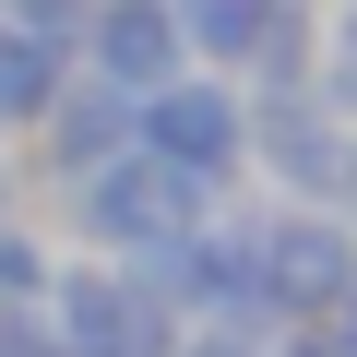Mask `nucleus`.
Returning a JSON list of instances; mask_svg holds the SVG:
<instances>
[{"instance_id": "5", "label": "nucleus", "mask_w": 357, "mask_h": 357, "mask_svg": "<svg viewBox=\"0 0 357 357\" xmlns=\"http://www.w3.org/2000/svg\"><path fill=\"white\" fill-rule=\"evenodd\" d=\"M345 155H357V131H345L310 84L250 96V167L274 178V191H298V203H333V215H345Z\"/></svg>"}, {"instance_id": "13", "label": "nucleus", "mask_w": 357, "mask_h": 357, "mask_svg": "<svg viewBox=\"0 0 357 357\" xmlns=\"http://www.w3.org/2000/svg\"><path fill=\"white\" fill-rule=\"evenodd\" d=\"M310 333H321V345H333V357H357V286H345V298H333V310H321V321H310Z\"/></svg>"}, {"instance_id": "17", "label": "nucleus", "mask_w": 357, "mask_h": 357, "mask_svg": "<svg viewBox=\"0 0 357 357\" xmlns=\"http://www.w3.org/2000/svg\"><path fill=\"white\" fill-rule=\"evenodd\" d=\"M321 357H333V345H321Z\"/></svg>"}, {"instance_id": "9", "label": "nucleus", "mask_w": 357, "mask_h": 357, "mask_svg": "<svg viewBox=\"0 0 357 357\" xmlns=\"http://www.w3.org/2000/svg\"><path fill=\"white\" fill-rule=\"evenodd\" d=\"M310 96L357 131V0H345V13H333V36H321V60H310Z\"/></svg>"}, {"instance_id": "15", "label": "nucleus", "mask_w": 357, "mask_h": 357, "mask_svg": "<svg viewBox=\"0 0 357 357\" xmlns=\"http://www.w3.org/2000/svg\"><path fill=\"white\" fill-rule=\"evenodd\" d=\"M345 227H357V155H345Z\"/></svg>"}, {"instance_id": "16", "label": "nucleus", "mask_w": 357, "mask_h": 357, "mask_svg": "<svg viewBox=\"0 0 357 357\" xmlns=\"http://www.w3.org/2000/svg\"><path fill=\"white\" fill-rule=\"evenodd\" d=\"M0 227H13V178H0Z\"/></svg>"}, {"instance_id": "6", "label": "nucleus", "mask_w": 357, "mask_h": 357, "mask_svg": "<svg viewBox=\"0 0 357 357\" xmlns=\"http://www.w3.org/2000/svg\"><path fill=\"white\" fill-rule=\"evenodd\" d=\"M72 48H84V72H96V84H119L131 107H143L155 84H178V72H191V36H178V0H96Z\"/></svg>"}, {"instance_id": "4", "label": "nucleus", "mask_w": 357, "mask_h": 357, "mask_svg": "<svg viewBox=\"0 0 357 357\" xmlns=\"http://www.w3.org/2000/svg\"><path fill=\"white\" fill-rule=\"evenodd\" d=\"M250 262H262V298H274L286 321H321V310L357 286V227H345L333 203H286V215L250 227Z\"/></svg>"}, {"instance_id": "12", "label": "nucleus", "mask_w": 357, "mask_h": 357, "mask_svg": "<svg viewBox=\"0 0 357 357\" xmlns=\"http://www.w3.org/2000/svg\"><path fill=\"white\" fill-rule=\"evenodd\" d=\"M0 357H60V333H48V310H0Z\"/></svg>"}, {"instance_id": "10", "label": "nucleus", "mask_w": 357, "mask_h": 357, "mask_svg": "<svg viewBox=\"0 0 357 357\" xmlns=\"http://www.w3.org/2000/svg\"><path fill=\"white\" fill-rule=\"evenodd\" d=\"M48 286H60V262H48L24 227H0V310H36Z\"/></svg>"}, {"instance_id": "11", "label": "nucleus", "mask_w": 357, "mask_h": 357, "mask_svg": "<svg viewBox=\"0 0 357 357\" xmlns=\"http://www.w3.org/2000/svg\"><path fill=\"white\" fill-rule=\"evenodd\" d=\"M0 13H13L24 36H48V48H72V36H84V13H96V0H0Z\"/></svg>"}, {"instance_id": "3", "label": "nucleus", "mask_w": 357, "mask_h": 357, "mask_svg": "<svg viewBox=\"0 0 357 357\" xmlns=\"http://www.w3.org/2000/svg\"><path fill=\"white\" fill-rule=\"evenodd\" d=\"M131 143L167 155L178 178H203V191H227V178L250 167V96H238L227 72H178V84H155V96L131 107Z\"/></svg>"}, {"instance_id": "1", "label": "nucleus", "mask_w": 357, "mask_h": 357, "mask_svg": "<svg viewBox=\"0 0 357 357\" xmlns=\"http://www.w3.org/2000/svg\"><path fill=\"white\" fill-rule=\"evenodd\" d=\"M203 215H215V191H203V178H178L167 155H143V143L72 178V227H84L96 250H119V262H143V250H167V238H191Z\"/></svg>"}, {"instance_id": "8", "label": "nucleus", "mask_w": 357, "mask_h": 357, "mask_svg": "<svg viewBox=\"0 0 357 357\" xmlns=\"http://www.w3.org/2000/svg\"><path fill=\"white\" fill-rule=\"evenodd\" d=\"M60 84H72V48H48V36H24L0 13V131H36Z\"/></svg>"}, {"instance_id": "7", "label": "nucleus", "mask_w": 357, "mask_h": 357, "mask_svg": "<svg viewBox=\"0 0 357 357\" xmlns=\"http://www.w3.org/2000/svg\"><path fill=\"white\" fill-rule=\"evenodd\" d=\"M36 143H48V167H60V178H84V167H107V155H131V96L84 72V84H60V96H48Z\"/></svg>"}, {"instance_id": "2", "label": "nucleus", "mask_w": 357, "mask_h": 357, "mask_svg": "<svg viewBox=\"0 0 357 357\" xmlns=\"http://www.w3.org/2000/svg\"><path fill=\"white\" fill-rule=\"evenodd\" d=\"M60 357H178V310L143 286V262H72L48 286Z\"/></svg>"}, {"instance_id": "14", "label": "nucleus", "mask_w": 357, "mask_h": 357, "mask_svg": "<svg viewBox=\"0 0 357 357\" xmlns=\"http://www.w3.org/2000/svg\"><path fill=\"white\" fill-rule=\"evenodd\" d=\"M178 357H262V345H250V333H191Z\"/></svg>"}]
</instances>
